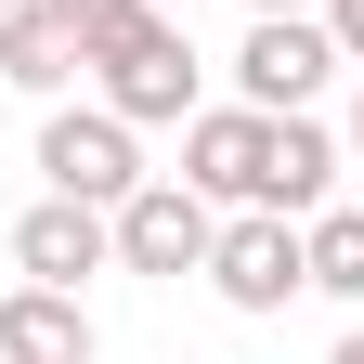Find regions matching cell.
I'll list each match as a JSON object with an SVG mask.
<instances>
[{"label": "cell", "mask_w": 364, "mask_h": 364, "mask_svg": "<svg viewBox=\"0 0 364 364\" xmlns=\"http://www.w3.org/2000/svg\"><path fill=\"white\" fill-rule=\"evenodd\" d=\"M78 65L105 78V105H117L130 130H169V117H196V78H208L169 0H117L105 26H78Z\"/></svg>", "instance_id": "obj_1"}, {"label": "cell", "mask_w": 364, "mask_h": 364, "mask_svg": "<svg viewBox=\"0 0 364 364\" xmlns=\"http://www.w3.org/2000/svg\"><path fill=\"white\" fill-rule=\"evenodd\" d=\"M105 221H117V260H130V273H156V287L208 273V247H221V208H208V196H196L182 169H169V182L144 169V182H130V196H117Z\"/></svg>", "instance_id": "obj_2"}, {"label": "cell", "mask_w": 364, "mask_h": 364, "mask_svg": "<svg viewBox=\"0 0 364 364\" xmlns=\"http://www.w3.org/2000/svg\"><path fill=\"white\" fill-rule=\"evenodd\" d=\"M39 169H53V196L117 208L130 182H144V144H130V117H117V105H53V117H39Z\"/></svg>", "instance_id": "obj_3"}, {"label": "cell", "mask_w": 364, "mask_h": 364, "mask_svg": "<svg viewBox=\"0 0 364 364\" xmlns=\"http://www.w3.org/2000/svg\"><path fill=\"white\" fill-rule=\"evenodd\" d=\"M326 78H338V39H326V14H247V53H235V105L287 117V105H312Z\"/></svg>", "instance_id": "obj_4"}, {"label": "cell", "mask_w": 364, "mask_h": 364, "mask_svg": "<svg viewBox=\"0 0 364 364\" xmlns=\"http://www.w3.org/2000/svg\"><path fill=\"white\" fill-rule=\"evenodd\" d=\"M208 287L235 299V312H287V299L312 287L299 221H287V208H235V221H221V247H208Z\"/></svg>", "instance_id": "obj_5"}, {"label": "cell", "mask_w": 364, "mask_h": 364, "mask_svg": "<svg viewBox=\"0 0 364 364\" xmlns=\"http://www.w3.org/2000/svg\"><path fill=\"white\" fill-rule=\"evenodd\" d=\"M260 156H273L260 105H196L182 117V182H196L208 208H260Z\"/></svg>", "instance_id": "obj_6"}, {"label": "cell", "mask_w": 364, "mask_h": 364, "mask_svg": "<svg viewBox=\"0 0 364 364\" xmlns=\"http://www.w3.org/2000/svg\"><path fill=\"white\" fill-rule=\"evenodd\" d=\"M105 260H117V221L91 208V196H39L14 221V273H26V287H91Z\"/></svg>", "instance_id": "obj_7"}, {"label": "cell", "mask_w": 364, "mask_h": 364, "mask_svg": "<svg viewBox=\"0 0 364 364\" xmlns=\"http://www.w3.org/2000/svg\"><path fill=\"white\" fill-rule=\"evenodd\" d=\"M326 196H338V130L312 117V105H287V117H273V156H260V208L312 221Z\"/></svg>", "instance_id": "obj_8"}, {"label": "cell", "mask_w": 364, "mask_h": 364, "mask_svg": "<svg viewBox=\"0 0 364 364\" xmlns=\"http://www.w3.org/2000/svg\"><path fill=\"white\" fill-rule=\"evenodd\" d=\"M0 364H91L78 287H14V299H0Z\"/></svg>", "instance_id": "obj_9"}, {"label": "cell", "mask_w": 364, "mask_h": 364, "mask_svg": "<svg viewBox=\"0 0 364 364\" xmlns=\"http://www.w3.org/2000/svg\"><path fill=\"white\" fill-rule=\"evenodd\" d=\"M0 78H14V91H39V105L78 78V26L53 14V0H14V14H0Z\"/></svg>", "instance_id": "obj_10"}, {"label": "cell", "mask_w": 364, "mask_h": 364, "mask_svg": "<svg viewBox=\"0 0 364 364\" xmlns=\"http://www.w3.org/2000/svg\"><path fill=\"white\" fill-rule=\"evenodd\" d=\"M299 260H312L326 299H364V196H351V208H338V196L312 208V221H299Z\"/></svg>", "instance_id": "obj_11"}, {"label": "cell", "mask_w": 364, "mask_h": 364, "mask_svg": "<svg viewBox=\"0 0 364 364\" xmlns=\"http://www.w3.org/2000/svg\"><path fill=\"white\" fill-rule=\"evenodd\" d=\"M326 14V39H338V65H364V0H312Z\"/></svg>", "instance_id": "obj_12"}, {"label": "cell", "mask_w": 364, "mask_h": 364, "mask_svg": "<svg viewBox=\"0 0 364 364\" xmlns=\"http://www.w3.org/2000/svg\"><path fill=\"white\" fill-rule=\"evenodd\" d=\"M53 14H65V26H105V14H117V0H53Z\"/></svg>", "instance_id": "obj_13"}, {"label": "cell", "mask_w": 364, "mask_h": 364, "mask_svg": "<svg viewBox=\"0 0 364 364\" xmlns=\"http://www.w3.org/2000/svg\"><path fill=\"white\" fill-rule=\"evenodd\" d=\"M326 364H364V326H351V338H338V351H326Z\"/></svg>", "instance_id": "obj_14"}, {"label": "cell", "mask_w": 364, "mask_h": 364, "mask_svg": "<svg viewBox=\"0 0 364 364\" xmlns=\"http://www.w3.org/2000/svg\"><path fill=\"white\" fill-rule=\"evenodd\" d=\"M247 14H312V0H247Z\"/></svg>", "instance_id": "obj_15"}, {"label": "cell", "mask_w": 364, "mask_h": 364, "mask_svg": "<svg viewBox=\"0 0 364 364\" xmlns=\"http://www.w3.org/2000/svg\"><path fill=\"white\" fill-rule=\"evenodd\" d=\"M351 156H364V91H351Z\"/></svg>", "instance_id": "obj_16"}, {"label": "cell", "mask_w": 364, "mask_h": 364, "mask_svg": "<svg viewBox=\"0 0 364 364\" xmlns=\"http://www.w3.org/2000/svg\"><path fill=\"white\" fill-rule=\"evenodd\" d=\"M169 14H196V0H169Z\"/></svg>", "instance_id": "obj_17"}, {"label": "cell", "mask_w": 364, "mask_h": 364, "mask_svg": "<svg viewBox=\"0 0 364 364\" xmlns=\"http://www.w3.org/2000/svg\"><path fill=\"white\" fill-rule=\"evenodd\" d=\"M0 14H14V0H0Z\"/></svg>", "instance_id": "obj_18"}]
</instances>
